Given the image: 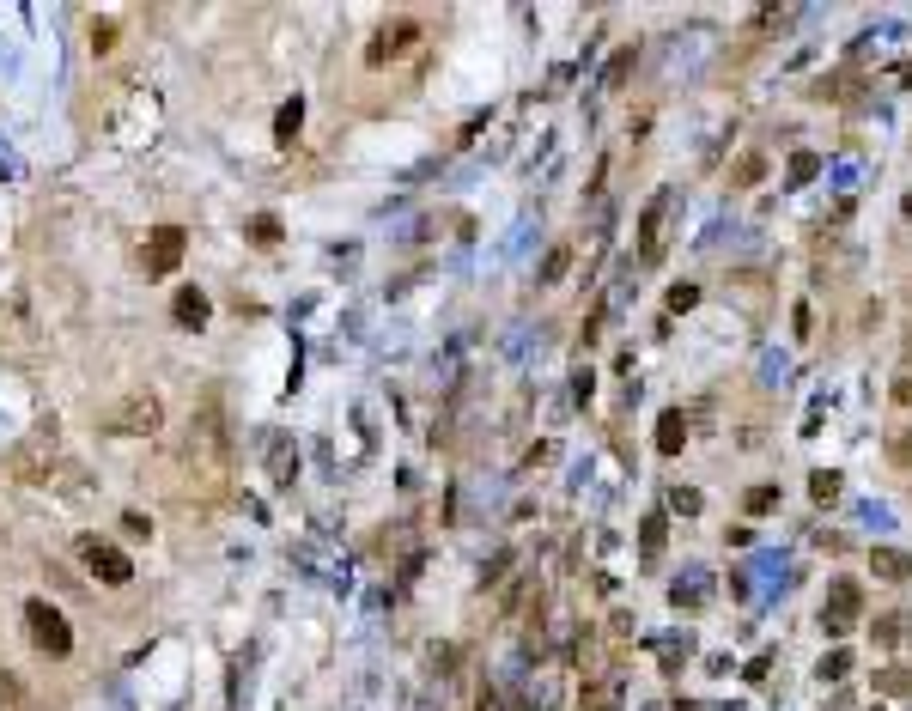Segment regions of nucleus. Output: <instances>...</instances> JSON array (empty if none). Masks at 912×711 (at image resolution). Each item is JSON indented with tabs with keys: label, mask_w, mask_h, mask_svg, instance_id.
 Here are the masks:
<instances>
[{
	"label": "nucleus",
	"mask_w": 912,
	"mask_h": 711,
	"mask_svg": "<svg viewBox=\"0 0 912 711\" xmlns=\"http://www.w3.org/2000/svg\"><path fill=\"white\" fill-rule=\"evenodd\" d=\"M25 626H31V645L43 657H67L73 651V626L49 608V602H25Z\"/></svg>",
	"instance_id": "1"
},
{
	"label": "nucleus",
	"mask_w": 912,
	"mask_h": 711,
	"mask_svg": "<svg viewBox=\"0 0 912 711\" xmlns=\"http://www.w3.org/2000/svg\"><path fill=\"white\" fill-rule=\"evenodd\" d=\"M80 560H86V572H92L98 584H110V590H122V584L134 578L128 553H122V547H110V541H98V535H80Z\"/></svg>",
	"instance_id": "2"
},
{
	"label": "nucleus",
	"mask_w": 912,
	"mask_h": 711,
	"mask_svg": "<svg viewBox=\"0 0 912 711\" xmlns=\"http://www.w3.org/2000/svg\"><path fill=\"white\" fill-rule=\"evenodd\" d=\"M669 201H675V195H669V189H657V195H651V207H645V219H639V262H645V268H651V262H657V250H663Z\"/></svg>",
	"instance_id": "3"
},
{
	"label": "nucleus",
	"mask_w": 912,
	"mask_h": 711,
	"mask_svg": "<svg viewBox=\"0 0 912 711\" xmlns=\"http://www.w3.org/2000/svg\"><path fill=\"white\" fill-rule=\"evenodd\" d=\"M858 608H864V602H858V584H833V590H827V608H821V626L840 639V632L858 620Z\"/></svg>",
	"instance_id": "4"
},
{
	"label": "nucleus",
	"mask_w": 912,
	"mask_h": 711,
	"mask_svg": "<svg viewBox=\"0 0 912 711\" xmlns=\"http://www.w3.org/2000/svg\"><path fill=\"white\" fill-rule=\"evenodd\" d=\"M177 256H183V231H177V225H159V231H152V244H146V274H171Z\"/></svg>",
	"instance_id": "5"
},
{
	"label": "nucleus",
	"mask_w": 912,
	"mask_h": 711,
	"mask_svg": "<svg viewBox=\"0 0 912 711\" xmlns=\"http://www.w3.org/2000/svg\"><path fill=\"white\" fill-rule=\"evenodd\" d=\"M159 420H165L159 402H152V395H134V402H128L110 426H116V432H159Z\"/></svg>",
	"instance_id": "6"
},
{
	"label": "nucleus",
	"mask_w": 912,
	"mask_h": 711,
	"mask_svg": "<svg viewBox=\"0 0 912 711\" xmlns=\"http://www.w3.org/2000/svg\"><path fill=\"white\" fill-rule=\"evenodd\" d=\"M870 572L888 578V584H900V578H912V560H906V553H894V547H870Z\"/></svg>",
	"instance_id": "7"
},
{
	"label": "nucleus",
	"mask_w": 912,
	"mask_h": 711,
	"mask_svg": "<svg viewBox=\"0 0 912 711\" xmlns=\"http://www.w3.org/2000/svg\"><path fill=\"white\" fill-rule=\"evenodd\" d=\"M171 316H177L183 329H201V323H207V292H201V286H183V292H177V310H171Z\"/></svg>",
	"instance_id": "8"
},
{
	"label": "nucleus",
	"mask_w": 912,
	"mask_h": 711,
	"mask_svg": "<svg viewBox=\"0 0 912 711\" xmlns=\"http://www.w3.org/2000/svg\"><path fill=\"white\" fill-rule=\"evenodd\" d=\"M681 444H688V420L663 414V420H657V450H663V456H681Z\"/></svg>",
	"instance_id": "9"
},
{
	"label": "nucleus",
	"mask_w": 912,
	"mask_h": 711,
	"mask_svg": "<svg viewBox=\"0 0 912 711\" xmlns=\"http://www.w3.org/2000/svg\"><path fill=\"white\" fill-rule=\"evenodd\" d=\"M298 128H304V98H286V104H280V116H274V140L286 146Z\"/></svg>",
	"instance_id": "10"
},
{
	"label": "nucleus",
	"mask_w": 912,
	"mask_h": 711,
	"mask_svg": "<svg viewBox=\"0 0 912 711\" xmlns=\"http://www.w3.org/2000/svg\"><path fill=\"white\" fill-rule=\"evenodd\" d=\"M61 487H67V505H92V499H98V487L86 481L80 468H67V474H61Z\"/></svg>",
	"instance_id": "11"
},
{
	"label": "nucleus",
	"mask_w": 912,
	"mask_h": 711,
	"mask_svg": "<svg viewBox=\"0 0 912 711\" xmlns=\"http://www.w3.org/2000/svg\"><path fill=\"white\" fill-rule=\"evenodd\" d=\"M809 493H815V505H833V499H840V474H809Z\"/></svg>",
	"instance_id": "12"
},
{
	"label": "nucleus",
	"mask_w": 912,
	"mask_h": 711,
	"mask_svg": "<svg viewBox=\"0 0 912 711\" xmlns=\"http://www.w3.org/2000/svg\"><path fill=\"white\" fill-rule=\"evenodd\" d=\"M773 505H779V487H754L748 493V517H767Z\"/></svg>",
	"instance_id": "13"
},
{
	"label": "nucleus",
	"mask_w": 912,
	"mask_h": 711,
	"mask_svg": "<svg viewBox=\"0 0 912 711\" xmlns=\"http://www.w3.org/2000/svg\"><path fill=\"white\" fill-rule=\"evenodd\" d=\"M669 511H681V517H694V511H700V493H694V487H675V493H669Z\"/></svg>",
	"instance_id": "14"
},
{
	"label": "nucleus",
	"mask_w": 912,
	"mask_h": 711,
	"mask_svg": "<svg viewBox=\"0 0 912 711\" xmlns=\"http://www.w3.org/2000/svg\"><path fill=\"white\" fill-rule=\"evenodd\" d=\"M700 304V286H669V310L681 316V310H694Z\"/></svg>",
	"instance_id": "15"
},
{
	"label": "nucleus",
	"mask_w": 912,
	"mask_h": 711,
	"mask_svg": "<svg viewBox=\"0 0 912 711\" xmlns=\"http://www.w3.org/2000/svg\"><path fill=\"white\" fill-rule=\"evenodd\" d=\"M888 456H894V468H912V432H900V438H894V450H888Z\"/></svg>",
	"instance_id": "16"
},
{
	"label": "nucleus",
	"mask_w": 912,
	"mask_h": 711,
	"mask_svg": "<svg viewBox=\"0 0 912 711\" xmlns=\"http://www.w3.org/2000/svg\"><path fill=\"white\" fill-rule=\"evenodd\" d=\"M663 547V517H645V553H657Z\"/></svg>",
	"instance_id": "17"
},
{
	"label": "nucleus",
	"mask_w": 912,
	"mask_h": 711,
	"mask_svg": "<svg viewBox=\"0 0 912 711\" xmlns=\"http://www.w3.org/2000/svg\"><path fill=\"white\" fill-rule=\"evenodd\" d=\"M894 402H900V408H912V371H900V377H894Z\"/></svg>",
	"instance_id": "18"
},
{
	"label": "nucleus",
	"mask_w": 912,
	"mask_h": 711,
	"mask_svg": "<svg viewBox=\"0 0 912 711\" xmlns=\"http://www.w3.org/2000/svg\"><path fill=\"white\" fill-rule=\"evenodd\" d=\"M846 669H852V657H846V651H833V657L821 663V675H846Z\"/></svg>",
	"instance_id": "19"
},
{
	"label": "nucleus",
	"mask_w": 912,
	"mask_h": 711,
	"mask_svg": "<svg viewBox=\"0 0 912 711\" xmlns=\"http://www.w3.org/2000/svg\"><path fill=\"white\" fill-rule=\"evenodd\" d=\"M0 699H19V675H0Z\"/></svg>",
	"instance_id": "20"
},
{
	"label": "nucleus",
	"mask_w": 912,
	"mask_h": 711,
	"mask_svg": "<svg viewBox=\"0 0 912 711\" xmlns=\"http://www.w3.org/2000/svg\"><path fill=\"white\" fill-rule=\"evenodd\" d=\"M900 207H906V219H912V195H906V201H900Z\"/></svg>",
	"instance_id": "21"
},
{
	"label": "nucleus",
	"mask_w": 912,
	"mask_h": 711,
	"mask_svg": "<svg viewBox=\"0 0 912 711\" xmlns=\"http://www.w3.org/2000/svg\"><path fill=\"white\" fill-rule=\"evenodd\" d=\"M906 353H912V329H906Z\"/></svg>",
	"instance_id": "22"
}]
</instances>
